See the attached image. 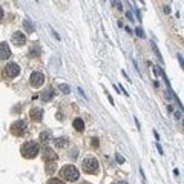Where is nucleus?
<instances>
[{
    "label": "nucleus",
    "instance_id": "f257e3e1",
    "mask_svg": "<svg viewBox=\"0 0 184 184\" xmlns=\"http://www.w3.org/2000/svg\"><path fill=\"white\" fill-rule=\"evenodd\" d=\"M20 152H22V155L25 158H35L38 155V152H40V147H38V144L35 143V141H26L23 146H22V149H20Z\"/></svg>",
    "mask_w": 184,
    "mask_h": 184
},
{
    "label": "nucleus",
    "instance_id": "f03ea898",
    "mask_svg": "<svg viewBox=\"0 0 184 184\" xmlns=\"http://www.w3.org/2000/svg\"><path fill=\"white\" fill-rule=\"evenodd\" d=\"M98 161H97V158L94 157H88L83 159V163H81V169H83V172L84 173H89V175H95L97 172H98Z\"/></svg>",
    "mask_w": 184,
    "mask_h": 184
},
{
    "label": "nucleus",
    "instance_id": "7ed1b4c3",
    "mask_svg": "<svg viewBox=\"0 0 184 184\" xmlns=\"http://www.w3.org/2000/svg\"><path fill=\"white\" fill-rule=\"evenodd\" d=\"M60 175H61V178H65L66 181H77V180L80 178L79 169H77L75 166H72V164L65 166V167L61 169Z\"/></svg>",
    "mask_w": 184,
    "mask_h": 184
},
{
    "label": "nucleus",
    "instance_id": "20e7f679",
    "mask_svg": "<svg viewBox=\"0 0 184 184\" xmlns=\"http://www.w3.org/2000/svg\"><path fill=\"white\" fill-rule=\"evenodd\" d=\"M43 83H45V74H43V72L35 71V72L31 74V77H29V84H31L32 88H40V86H43Z\"/></svg>",
    "mask_w": 184,
    "mask_h": 184
},
{
    "label": "nucleus",
    "instance_id": "39448f33",
    "mask_svg": "<svg viewBox=\"0 0 184 184\" xmlns=\"http://www.w3.org/2000/svg\"><path fill=\"white\" fill-rule=\"evenodd\" d=\"M25 131H26V121H23V120H17L11 126V132L16 137H22L25 133Z\"/></svg>",
    "mask_w": 184,
    "mask_h": 184
},
{
    "label": "nucleus",
    "instance_id": "423d86ee",
    "mask_svg": "<svg viewBox=\"0 0 184 184\" xmlns=\"http://www.w3.org/2000/svg\"><path fill=\"white\" fill-rule=\"evenodd\" d=\"M20 74V66L17 63H8L5 66V75L9 77V79H14Z\"/></svg>",
    "mask_w": 184,
    "mask_h": 184
},
{
    "label": "nucleus",
    "instance_id": "0eeeda50",
    "mask_svg": "<svg viewBox=\"0 0 184 184\" xmlns=\"http://www.w3.org/2000/svg\"><path fill=\"white\" fill-rule=\"evenodd\" d=\"M42 154H43V159H45L46 163H54V161H57V154L54 152L49 146H45Z\"/></svg>",
    "mask_w": 184,
    "mask_h": 184
},
{
    "label": "nucleus",
    "instance_id": "6e6552de",
    "mask_svg": "<svg viewBox=\"0 0 184 184\" xmlns=\"http://www.w3.org/2000/svg\"><path fill=\"white\" fill-rule=\"evenodd\" d=\"M12 43L16 45V46H23L25 43H26V37H25V34L22 32V31H16L14 34H12Z\"/></svg>",
    "mask_w": 184,
    "mask_h": 184
},
{
    "label": "nucleus",
    "instance_id": "1a4fd4ad",
    "mask_svg": "<svg viewBox=\"0 0 184 184\" xmlns=\"http://www.w3.org/2000/svg\"><path fill=\"white\" fill-rule=\"evenodd\" d=\"M11 57V49L6 43H0V60H8Z\"/></svg>",
    "mask_w": 184,
    "mask_h": 184
},
{
    "label": "nucleus",
    "instance_id": "9d476101",
    "mask_svg": "<svg viewBox=\"0 0 184 184\" xmlns=\"http://www.w3.org/2000/svg\"><path fill=\"white\" fill-rule=\"evenodd\" d=\"M29 117H31L34 121H40V120L43 118V110H42V109H38V107L31 109V110H29Z\"/></svg>",
    "mask_w": 184,
    "mask_h": 184
},
{
    "label": "nucleus",
    "instance_id": "9b49d317",
    "mask_svg": "<svg viewBox=\"0 0 184 184\" xmlns=\"http://www.w3.org/2000/svg\"><path fill=\"white\" fill-rule=\"evenodd\" d=\"M54 143H55V146H57V147H66V146H68V143H69V140H68L66 137H58V138H55V140H54Z\"/></svg>",
    "mask_w": 184,
    "mask_h": 184
},
{
    "label": "nucleus",
    "instance_id": "f8f14e48",
    "mask_svg": "<svg viewBox=\"0 0 184 184\" xmlns=\"http://www.w3.org/2000/svg\"><path fill=\"white\" fill-rule=\"evenodd\" d=\"M72 126H74V129L79 132H83L84 131V121L81 120V118H75L74 120V123H72Z\"/></svg>",
    "mask_w": 184,
    "mask_h": 184
},
{
    "label": "nucleus",
    "instance_id": "ddd939ff",
    "mask_svg": "<svg viewBox=\"0 0 184 184\" xmlns=\"http://www.w3.org/2000/svg\"><path fill=\"white\" fill-rule=\"evenodd\" d=\"M51 137H52L51 131H43L42 133H40V141H43V143H48V141H51Z\"/></svg>",
    "mask_w": 184,
    "mask_h": 184
},
{
    "label": "nucleus",
    "instance_id": "4468645a",
    "mask_svg": "<svg viewBox=\"0 0 184 184\" xmlns=\"http://www.w3.org/2000/svg\"><path fill=\"white\" fill-rule=\"evenodd\" d=\"M52 95H54L52 89H46V91L42 94V100H43V101H49V100L52 98Z\"/></svg>",
    "mask_w": 184,
    "mask_h": 184
},
{
    "label": "nucleus",
    "instance_id": "2eb2a0df",
    "mask_svg": "<svg viewBox=\"0 0 184 184\" xmlns=\"http://www.w3.org/2000/svg\"><path fill=\"white\" fill-rule=\"evenodd\" d=\"M23 26H25V29H26L28 32H34V31H35V28H34V23H32V22H29V20H25V22H23Z\"/></svg>",
    "mask_w": 184,
    "mask_h": 184
},
{
    "label": "nucleus",
    "instance_id": "dca6fc26",
    "mask_svg": "<svg viewBox=\"0 0 184 184\" xmlns=\"http://www.w3.org/2000/svg\"><path fill=\"white\" fill-rule=\"evenodd\" d=\"M58 89L63 92V94H69V91H71V88L68 86V84H65V83H61V84H58Z\"/></svg>",
    "mask_w": 184,
    "mask_h": 184
},
{
    "label": "nucleus",
    "instance_id": "f3484780",
    "mask_svg": "<svg viewBox=\"0 0 184 184\" xmlns=\"http://www.w3.org/2000/svg\"><path fill=\"white\" fill-rule=\"evenodd\" d=\"M40 54V48L38 46H34L32 49H29V55H32V57H37Z\"/></svg>",
    "mask_w": 184,
    "mask_h": 184
},
{
    "label": "nucleus",
    "instance_id": "a211bd4d",
    "mask_svg": "<svg viewBox=\"0 0 184 184\" xmlns=\"http://www.w3.org/2000/svg\"><path fill=\"white\" fill-rule=\"evenodd\" d=\"M54 170H55V164L54 163H48L46 164V173H52Z\"/></svg>",
    "mask_w": 184,
    "mask_h": 184
},
{
    "label": "nucleus",
    "instance_id": "6ab92c4d",
    "mask_svg": "<svg viewBox=\"0 0 184 184\" xmlns=\"http://www.w3.org/2000/svg\"><path fill=\"white\" fill-rule=\"evenodd\" d=\"M48 184H65L61 180H58V178H51L49 181H48Z\"/></svg>",
    "mask_w": 184,
    "mask_h": 184
},
{
    "label": "nucleus",
    "instance_id": "aec40b11",
    "mask_svg": "<svg viewBox=\"0 0 184 184\" xmlns=\"http://www.w3.org/2000/svg\"><path fill=\"white\" fill-rule=\"evenodd\" d=\"M91 144H92L94 147H98V138H92V140H91Z\"/></svg>",
    "mask_w": 184,
    "mask_h": 184
},
{
    "label": "nucleus",
    "instance_id": "412c9836",
    "mask_svg": "<svg viewBox=\"0 0 184 184\" xmlns=\"http://www.w3.org/2000/svg\"><path fill=\"white\" fill-rule=\"evenodd\" d=\"M135 31H137V34H138L140 37H144V32H143V29H141V28H137Z\"/></svg>",
    "mask_w": 184,
    "mask_h": 184
},
{
    "label": "nucleus",
    "instance_id": "4be33fe9",
    "mask_svg": "<svg viewBox=\"0 0 184 184\" xmlns=\"http://www.w3.org/2000/svg\"><path fill=\"white\" fill-rule=\"evenodd\" d=\"M117 159H118V161H120V163H124V158L121 157V155H120V154H117Z\"/></svg>",
    "mask_w": 184,
    "mask_h": 184
},
{
    "label": "nucleus",
    "instance_id": "5701e85b",
    "mask_svg": "<svg viewBox=\"0 0 184 184\" xmlns=\"http://www.w3.org/2000/svg\"><path fill=\"white\" fill-rule=\"evenodd\" d=\"M157 147H158V152H159V154H161V155H163V154H164V152H163V149H161V146H159V143H157Z\"/></svg>",
    "mask_w": 184,
    "mask_h": 184
},
{
    "label": "nucleus",
    "instance_id": "b1692460",
    "mask_svg": "<svg viewBox=\"0 0 184 184\" xmlns=\"http://www.w3.org/2000/svg\"><path fill=\"white\" fill-rule=\"evenodd\" d=\"M3 19V9H2V6H0V20Z\"/></svg>",
    "mask_w": 184,
    "mask_h": 184
},
{
    "label": "nucleus",
    "instance_id": "393cba45",
    "mask_svg": "<svg viewBox=\"0 0 184 184\" xmlns=\"http://www.w3.org/2000/svg\"><path fill=\"white\" fill-rule=\"evenodd\" d=\"M118 184H128V183H123V181H121V183H118Z\"/></svg>",
    "mask_w": 184,
    "mask_h": 184
},
{
    "label": "nucleus",
    "instance_id": "a878e982",
    "mask_svg": "<svg viewBox=\"0 0 184 184\" xmlns=\"http://www.w3.org/2000/svg\"><path fill=\"white\" fill-rule=\"evenodd\" d=\"M114 184H118V183H114Z\"/></svg>",
    "mask_w": 184,
    "mask_h": 184
}]
</instances>
